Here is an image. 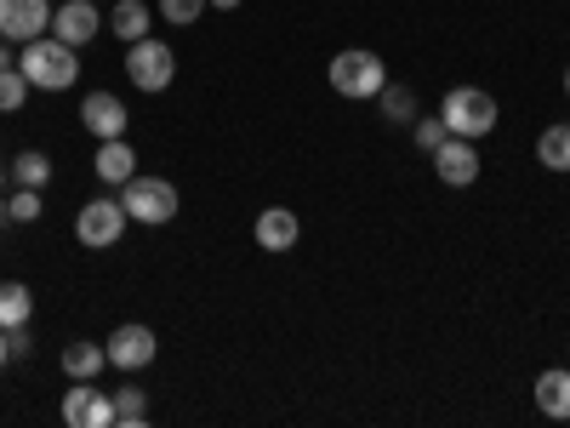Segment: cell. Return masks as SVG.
<instances>
[{
  "instance_id": "cell-1",
  "label": "cell",
  "mask_w": 570,
  "mask_h": 428,
  "mask_svg": "<svg viewBox=\"0 0 570 428\" xmlns=\"http://www.w3.org/2000/svg\"><path fill=\"white\" fill-rule=\"evenodd\" d=\"M18 69L29 75L35 91H69V86L80 80V46H69V40H58L52 29H46V35L23 40Z\"/></svg>"
},
{
  "instance_id": "cell-2",
  "label": "cell",
  "mask_w": 570,
  "mask_h": 428,
  "mask_svg": "<svg viewBox=\"0 0 570 428\" xmlns=\"http://www.w3.org/2000/svg\"><path fill=\"white\" fill-rule=\"evenodd\" d=\"M440 120L451 126V137H491L497 132V120H502V109H497V98L485 86H451L445 98H440Z\"/></svg>"
},
{
  "instance_id": "cell-3",
  "label": "cell",
  "mask_w": 570,
  "mask_h": 428,
  "mask_svg": "<svg viewBox=\"0 0 570 428\" xmlns=\"http://www.w3.org/2000/svg\"><path fill=\"white\" fill-rule=\"evenodd\" d=\"M325 75H331V91H337V98H348V104H371L376 91L389 86V69H383V58H376V52H365V46H348V52H337Z\"/></svg>"
},
{
  "instance_id": "cell-4",
  "label": "cell",
  "mask_w": 570,
  "mask_h": 428,
  "mask_svg": "<svg viewBox=\"0 0 570 428\" xmlns=\"http://www.w3.org/2000/svg\"><path fill=\"white\" fill-rule=\"evenodd\" d=\"M120 206H126V217L131 223H142V228H160V223H171L177 217V183L171 177H131V183H120Z\"/></svg>"
},
{
  "instance_id": "cell-5",
  "label": "cell",
  "mask_w": 570,
  "mask_h": 428,
  "mask_svg": "<svg viewBox=\"0 0 570 428\" xmlns=\"http://www.w3.org/2000/svg\"><path fill=\"white\" fill-rule=\"evenodd\" d=\"M126 80H131L137 91H166V86L177 80V52H171L160 35L131 40V46H126Z\"/></svg>"
},
{
  "instance_id": "cell-6",
  "label": "cell",
  "mask_w": 570,
  "mask_h": 428,
  "mask_svg": "<svg viewBox=\"0 0 570 428\" xmlns=\"http://www.w3.org/2000/svg\"><path fill=\"white\" fill-rule=\"evenodd\" d=\"M126 223H131L126 206L109 201V195H98V201H86V206L75 212V241H80L86 252H109V246H120Z\"/></svg>"
},
{
  "instance_id": "cell-7",
  "label": "cell",
  "mask_w": 570,
  "mask_h": 428,
  "mask_svg": "<svg viewBox=\"0 0 570 428\" xmlns=\"http://www.w3.org/2000/svg\"><path fill=\"white\" fill-rule=\"evenodd\" d=\"M104 349H109V366L115 371H142V366H155L160 338L142 320H126V325H115L109 338H104Z\"/></svg>"
},
{
  "instance_id": "cell-8",
  "label": "cell",
  "mask_w": 570,
  "mask_h": 428,
  "mask_svg": "<svg viewBox=\"0 0 570 428\" xmlns=\"http://www.w3.org/2000/svg\"><path fill=\"white\" fill-rule=\"evenodd\" d=\"M52 29V0H0V40H35Z\"/></svg>"
},
{
  "instance_id": "cell-9",
  "label": "cell",
  "mask_w": 570,
  "mask_h": 428,
  "mask_svg": "<svg viewBox=\"0 0 570 428\" xmlns=\"http://www.w3.org/2000/svg\"><path fill=\"white\" fill-rule=\"evenodd\" d=\"M63 422L69 428H109V422H120L115 417V395H104L98 383H75L63 395Z\"/></svg>"
},
{
  "instance_id": "cell-10",
  "label": "cell",
  "mask_w": 570,
  "mask_h": 428,
  "mask_svg": "<svg viewBox=\"0 0 570 428\" xmlns=\"http://www.w3.org/2000/svg\"><path fill=\"white\" fill-rule=\"evenodd\" d=\"M52 35L69 40V46H86L104 35V7L98 0H63V7L52 12Z\"/></svg>"
},
{
  "instance_id": "cell-11",
  "label": "cell",
  "mask_w": 570,
  "mask_h": 428,
  "mask_svg": "<svg viewBox=\"0 0 570 428\" xmlns=\"http://www.w3.org/2000/svg\"><path fill=\"white\" fill-rule=\"evenodd\" d=\"M126 120H131V109L115 98V91H86V104H80V126L91 132V137H126Z\"/></svg>"
},
{
  "instance_id": "cell-12",
  "label": "cell",
  "mask_w": 570,
  "mask_h": 428,
  "mask_svg": "<svg viewBox=\"0 0 570 428\" xmlns=\"http://www.w3.org/2000/svg\"><path fill=\"white\" fill-rule=\"evenodd\" d=\"M434 172H440V183L468 188L473 177H480V149H473V137H445L434 149Z\"/></svg>"
},
{
  "instance_id": "cell-13",
  "label": "cell",
  "mask_w": 570,
  "mask_h": 428,
  "mask_svg": "<svg viewBox=\"0 0 570 428\" xmlns=\"http://www.w3.org/2000/svg\"><path fill=\"white\" fill-rule=\"evenodd\" d=\"M297 241H303V223H297V212H285V206L257 212V246H263L268 257H285Z\"/></svg>"
},
{
  "instance_id": "cell-14",
  "label": "cell",
  "mask_w": 570,
  "mask_h": 428,
  "mask_svg": "<svg viewBox=\"0 0 570 428\" xmlns=\"http://www.w3.org/2000/svg\"><path fill=\"white\" fill-rule=\"evenodd\" d=\"M91 172L104 177V188H120V183L137 177V149H131L126 137H104L98 155H91Z\"/></svg>"
},
{
  "instance_id": "cell-15",
  "label": "cell",
  "mask_w": 570,
  "mask_h": 428,
  "mask_svg": "<svg viewBox=\"0 0 570 428\" xmlns=\"http://www.w3.org/2000/svg\"><path fill=\"white\" fill-rule=\"evenodd\" d=\"M104 366H109V349L104 343H69L63 349V377H69V383H98V377H104Z\"/></svg>"
},
{
  "instance_id": "cell-16",
  "label": "cell",
  "mask_w": 570,
  "mask_h": 428,
  "mask_svg": "<svg viewBox=\"0 0 570 428\" xmlns=\"http://www.w3.org/2000/svg\"><path fill=\"white\" fill-rule=\"evenodd\" d=\"M537 411H542V417H559V422L570 417V366H564V371L553 366V371L537 377Z\"/></svg>"
},
{
  "instance_id": "cell-17",
  "label": "cell",
  "mask_w": 570,
  "mask_h": 428,
  "mask_svg": "<svg viewBox=\"0 0 570 428\" xmlns=\"http://www.w3.org/2000/svg\"><path fill=\"white\" fill-rule=\"evenodd\" d=\"M35 320V292L23 280H0V325H29Z\"/></svg>"
},
{
  "instance_id": "cell-18",
  "label": "cell",
  "mask_w": 570,
  "mask_h": 428,
  "mask_svg": "<svg viewBox=\"0 0 570 428\" xmlns=\"http://www.w3.org/2000/svg\"><path fill=\"white\" fill-rule=\"evenodd\" d=\"M537 160H542L548 172H570V120H559V126H548V132L537 137Z\"/></svg>"
},
{
  "instance_id": "cell-19",
  "label": "cell",
  "mask_w": 570,
  "mask_h": 428,
  "mask_svg": "<svg viewBox=\"0 0 570 428\" xmlns=\"http://www.w3.org/2000/svg\"><path fill=\"white\" fill-rule=\"evenodd\" d=\"M109 29H115L126 46H131V40H142V35H149V7H142V0H115Z\"/></svg>"
},
{
  "instance_id": "cell-20",
  "label": "cell",
  "mask_w": 570,
  "mask_h": 428,
  "mask_svg": "<svg viewBox=\"0 0 570 428\" xmlns=\"http://www.w3.org/2000/svg\"><path fill=\"white\" fill-rule=\"evenodd\" d=\"M376 109H383V120L389 126H411L416 120V98H411V86H383V91H376Z\"/></svg>"
},
{
  "instance_id": "cell-21",
  "label": "cell",
  "mask_w": 570,
  "mask_h": 428,
  "mask_svg": "<svg viewBox=\"0 0 570 428\" xmlns=\"http://www.w3.org/2000/svg\"><path fill=\"white\" fill-rule=\"evenodd\" d=\"M46 177H52V155H40V149L12 155V183L18 188H46Z\"/></svg>"
},
{
  "instance_id": "cell-22",
  "label": "cell",
  "mask_w": 570,
  "mask_h": 428,
  "mask_svg": "<svg viewBox=\"0 0 570 428\" xmlns=\"http://www.w3.org/2000/svg\"><path fill=\"white\" fill-rule=\"evenodd\" d=\"M29 91H35V86H29V75H23L18 64L0 69V115H18V109L29 104Z\"/></svg>"
},
{
  "instance_id": "cell-23",
  "label": "cell",
  "mask_w": 570,
  "mask_h": 428,
  "mask_svg": "<svg viewBox=\"0 0 570 428\" xmlns=\"http://www.w3.org/2000/svg\"><path fill=\"white\" fill-rule=\"evenodd\" d=\"M411 132H416V149H422V155H434L440 143L451 137V126L440 120V109H434V115H416V120H411Z\"/></svg>"
},
{
  "instance_id": "cell-24",
  "label": "cell",
  "mask_w": 570,
  "mask_h": 428,
  "mask_svg": "<svg viewBox=\"0 0 570 428\" xmlns=\"http://www.w3.org/2000/svg\"><path fill=\"white\" fill-rule=\"evenodd\" d=\"M206 12H212V0H160V18L177 23V29H188V23L206 18Z\"/></svg>"
},
{
  "instance_id": "cell-25",
  "label": "cell",
  "mask_w": 570,
  "mask_h": 428,
  "mask_svg": "<svg viewBox=\"0 0 570 428\" xmlns=\"http://www.w3.org/2000/svg\"><path fill=\"white\" fill-rule=\"evenodd\" d=\"M115 417H120V422H142V417H149V395H142L137 383H126V389L115 395Z\"/></svg>"
},
{
  "instance_id": "cell-26",
  "label": "cell",
  "mask_w": 570,
  "mask_h": 428,
  "mask_svg": "<svg viewBox=\"0 0 570 428\" xmlns=\"http://www.w3.org/2000/svg\"><path fill=\"white\" fill-rule=\"evenodd\" d=\"M7 212H12V223H35L40 217V188H12Z\"/></svg>"
},
{
  "instance_id": "cell-27",
  "label": "cell",
  "mask_w": 570,
  "mask_h": 428,
  "mask_svg": "<svg viewBox=\"0 0 570 428\" xmlns=\"http://www.w3.org/2000/svg\"><path fill=\"white\" fill-rule=\"evenodd\" d=\"M7 343H12V354L23 360V354L35 349V338H29V325H12V331H7Z\"/></svg>"
},
{
  "instance_id": "cell-28",
  "label": "cell",
  "mask_w": 570,
  "mask_h": 428,
  "mask_svg": "<svg viewBox=\"0 0 570 428\" xmlns=\"http://www.w3.org/2000/svg\"><path fill=\"white\" fill-rule=\"evenodd\" d=\"M7 360H12V343H7V325H0V371H7Z\"/></svg>"
},
{
  "instance_id": "cell-29",
  "label": "cell",
  "mask_w": 570,
  "mask_h": 428,
  "mask_svg": "<svg viewBox=\"0 0 570 428\" xmlns=\"http://www.w3.org/2000/svg\"><path fill=\"white\" fill-rule=\"evenodd\" d=\"M0 69H12V40H0Z\"/></svg>"
},
{
  "instance_id": "cell-30",
  "label": "cell",
  "mask_w": 570,
  "mask_h": 428,
  "mask_svg": "<svg viewBox=\"0 0 570 428\" xmlns=\"http://www.w3.org/2000/svg\"><path fill=\"white\" fill-rule=\"evenodd\" d=\"M212 7H217V12H234V7H240V0H212Z\"/></svg>"
},
{
  "instance_id": "cell-31",
  "label": "cell",
  "mask_w": 570,
  "mask_h": 428,
  "mask_svg": "<svg viewBox=\"0 0 570 428\" xmlns=\"http://www.w3.org/2000/svg\"><path fill=\"white\" fill-rule=\"evenodd\" d=\"M7 177H12V166H7V160H0V188H7Z\"/></svg>"
},
{
  "instance_id": "cell-32",
  "label": "cell",
  "mask_w": 570,
  "mask_h": 428,
  "mask_svg": "<svg viewBox=\"0 0 570 428\" xmlns=\"http://www.w3.org/2000/svg\"><path fill=\"white\" fill-rule=\"evenodd\" d=\"M564 98H570V69H564Z\"/></svg>"
}]
</instances>
